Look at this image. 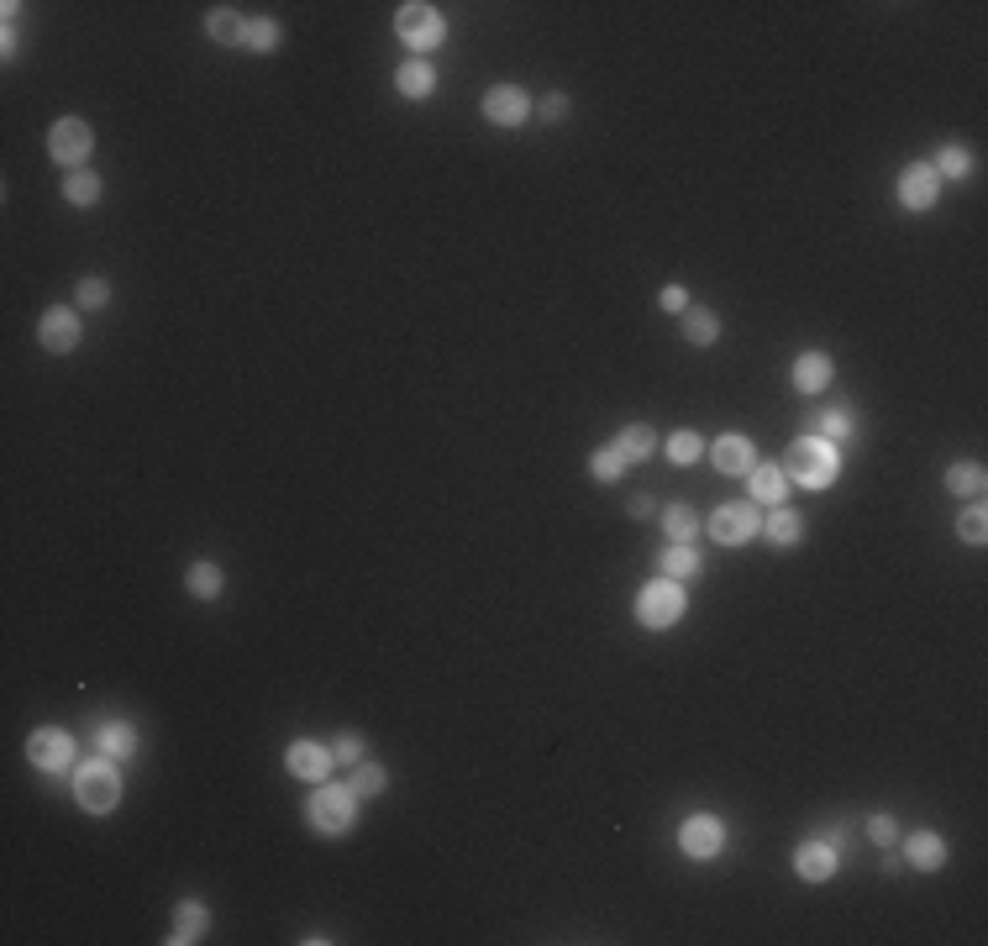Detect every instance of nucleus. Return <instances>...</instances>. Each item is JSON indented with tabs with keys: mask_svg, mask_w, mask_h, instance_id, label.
<instances>
[{
	"mask_svg": "<svg viewBox=\"0 0 988 946\" xmlns=\"http://www.w3.org/2000/svg\"><path fill=\"white\" fill-rule=\"evenodd\" d=\"M542 116H552V121L568 116V100H563V95H547V100H542Z\"/></svg>",
	"mask_w": 988,
	"mask_h": 946,
	"instance_id": "42",
	"label": "nucleus"
},
{
	"mask_svg": "<svg viewBox=\"0 0 988 946\" xmlns=\"http://www.w3.org/2000/svg\"><path fill=\"white\" fill-rule=\"evenodd\" d=\"M64 200H69V205H95V200H100V179H95L90 169H74V174L64 179Z\"/></svg>",
	"mask_w": 988,
	"mask_h": 946,
	"instance_id": "26",
	"label": "nucleus"
},
{
	"mask_svg": "<svg viewBox=\"0 0 988 946\" xmlns=\"http://www.w3.org/2000/svg\"><path fill=\"white\" fill-rule=\"evenodd\" d=\"M904 857H910L915 868L931 873V868H941V862H946V841L936 831H915L910 841H904Z\"/></svg>",
	"mask_w": 988,
	"mask_h": 946,
	"instance_id": "20",
	"label": "nucleus"
},
{
	"mask_svg": "<svg viewBox=\"0 0 988 946\" xmlns=\"http://www.w3.org/2000/svg\"><path fill=\"white\" fill-rule=\"evenodd\" d=\"M27 763L43 768V773H64L74 763V742H69L64 731H37L32 742H27Z\"/></svg>",
	"mask_w": 988,
	"mask_h": 946,
	"instance_id": "10",
	"label": "nucleus"
},
{
	"mask_svg": "<svg viewBox=\"0 0 988 946\" xmlns=\"http://www.w3.org/2000/svg\"><path fill=\"white\" fill-rule=\"evenodd\" d=\"M484 116L494 121V127H521V121L531 116V95L516 90V85H494L484 95Z\"/></svg>",
	"mask_w": 988,
	"mask_h": 946,
	"instance_id": "11",
	"label": "nucleus"
},
{
	"mask_svg": "<svg viewBox=\"0 0 988 946\" xmlns=\"http://www.w3.org/2000/svg\"><path fill=\"white\" fill-rule=\"evenodd\" d=\"M347 789H353L358 799H363V794L374 799V794L384 789V768H379V763H368V757H363V763H353V784H347Z\"/></svg>",
	"mask_w": 988,
	"mask_h": 946,
	"instance_id": "31",
	"label": "nucleus"
},
{
	"mask_svg": "<svg viewBox=\"0 0 988 946\" xmlns=\"http://www.w3.org/2000/svg\"><path fill=\"white\" fill-rule=\"evenodd\" d=\"M95 742H100V752H106V757H116V763H121V757L137 752V731L127 721H111V726L95 731Z\"/></svg>",
	"mask_w": 988,
	"mask_h": 946,
	"instance_id": "23",
	"label": "nucleus"
},
{
	"mask_svg": "<svg viewBox=\"0 0 988 946\" xmlns=\"http://www.w3.org/2000/svg\"><path fill=\"white\" fill-rule=\"evenodd\" d=\"M678 847H684L694 862H710V857H720V847H726V826H720L715 815H689L684 831H678Z\"/></svg>",
	"mask_w": 988,
	"mask_h": 946,
	"instance_id": "8",
	"label": "nucleus"
},
{
	"mask_svg": "<svg viewBox=\"0 0 988 946\" xmlns=\"http://www.w3.org/2000/svg\"><path fill=\"white\" fill-rule=\"evenodd\" d=\"M205 32H211L216 43H226V48H242V43H247V22H242L237 11H226V6H221V11H211Z\"/></svg>",
	"mask_w": 988,
	"mask_h": 946,
	"instance_id": "24",
	"label": "nucleus"
},
{
	"mask_svg": "<svg viewBox=\"0 0 988 946\" xmlns=\"http://www.w3.org/2000/svg\"><path fill=\"white\" fill-rule=\"evenodd\" d=\"M684 600H689V594H684V584H678V579H668V573H663V579H652L642 594H636V615H642V626L663 631V626H673L678 615H684Z\"/></svg>",
	"mask_w": 988,
	"mask_h": 946,
	"instance_id": "3",
	"label": "nucleus"
},
{
	"mask_svg": "<svg viewBox=\"0 0 988 946\" xmlns=\"http://www.w3.org/2000/svg\"><path fill=\"white\" fill-rule=\"evenodd\" d=\"M247 48L253 53H274L279 48V27L269 22V16H253V22H247Z\"/></svg>",
	"mask_w": 988,
	"mask_h": 946,
	"instance_id": "32",
	"label": "nucleus"
},
{
	"mask_svg": "<svg viewBox=\"0 0 988 946\" xmlns=\"http://www.w3.org/2000/svg\"><path fill=\"white\" fill-rule=\"evenodd\" d=\"M353 815H358V794L347 789V784H321V789L311 794V826H316V831L337 836V831L353 826Z\"/></svg>",
	"mask_w": 988,
	"mask_h": 946,
	"instance_id": "4",
	"label": "nucleus"
},
{
	"mask_svg": "<svg viewBox=\"0 0 988 946\" xmlns=\"http://www.w3.org/2000/svg\"><path fill=\"white\" fill-rule=\"evenodd\" d=\"M763 531L778 542V547H794L799 537H805V521H799V510H789V505H773L768 516H763Z\"/></svg>",
	"mask_w": 988,
	"mask_h": 946,
	"instance_id": "19",
	"label": "nucleus"
},
{
	"mask_svg": "<svg viewBox=\"0 0 988 946\" xmlns=\"http://www.w3.org/2000/svg\"><path fill=\"white\" fill-rule=\"evenodd\" d=\"M621 468H626V458H621L615 447H600V452L589 458V473H594L600 484H615V479H621Z\"/></svg>",
	"mask_w": 988,
	"mask_h": 946,
	"instance_id": "33",
	"label": "nucleus"
},
{
	"mask_svg": "<svg viewBox=\"0 0 988 946\" xmlns=\"http://www.w3.org/2000/svg\"><path fill=\"white\" fill-rule=\"evenodd\" d=\"M90 148H95V137H90V127L79 116H64V121H53V132H48V153L64 163V169L74 174L79 163L90 158Z\"/></svg>",
	"mask_w": 988,
	"mask_h": 946,
	"instance_id": "7",
	"label": "nucleus"
},
{
	"mask_svg": "<svg viewBox=\"0 0 988 946\" xmlns=\"http://www.w3.org/2000/svg\"><path fill=\"white\" fill-rule=\"evenodd\" d=\"M395 32L405 37L410 48H437L442 37H447V27H442V16L431 11V6H421V0H405V6L395 11Z\"/></svg>",
	"mask_w": 988,
	"mask_h": 946,
	"instance_id": "6",
	"label": "nucleus"
},
{
	"mask_svg": "<svg viewBox=\"0 0 988 946\" xmlns=\"http://www.w3.org/2000/svg\"><path fill=\"white\" fill-rule=\"evenodd\" d=\"M710 458H715V468H720V473H731V479H747V473L757 468V447H752L747 437H736V431H731V437H720V442L710 447Z\"/></svg>",
	"mask_w": 988,
	"mask_h": 946,
	"instance_id": "13",
	"label": "nucleus"
},
{
	"mask_svg": "<svg viewBox=\"0 0 988 946\" xmlns=\"http://www.w3.org/2000/svg\"><path fill=\"white\" fill-rule=\"evenodd\" d=\"M657 563H663V573H668V579H689V573L699 568V552H694L689 542H673V547H668Z\"/></svg>",
	"mask_w": 988,
	"mask_h": 946,
	"instance_id": "25",
	"label": "nucleus"
},
{
	"mask_svg": "<svg viewBox=\"0 0 988 946\" xmlns=\"http://www.w3.org/2000/svg\"><path fill=\"white\" fill-rule=\"evenodd\" d=\"M615 452H621L626 463H642V458L657 452V431L652 426H626L621 437H615Z\"/></svg>",
	"mask_w": 988,
	"mask_h": 946,
	"instance_id": "22",
	"label": "nucleus"
},
{
	"mask_svg": "<svg viewBox=\"0 0 988 946\" xmlns=\"http://www.w3.org/2000/svg\"><path fill=\"white\" fill-rule=\"evenodd\" d=\"M684 337H689L694 347H710V342L720 337V321H715L710 311H689V316H684Z\"/></svg>",
	"mask_w": 988,
	"mask_h": 946,
	"instance_id": "29",
	"label": "nucleus"
},
{
	"mask_svg": "<svg viewBox=\"0 0 988 946\" xmlns=\"http://www.w3.org/2000/svg\"><path fill=\"white\" fill-rule=\"evenodd\" d=\"M184 584H190V594H195V600H216V594H221V568L200 558V563L190 568V579H184Z\"/></svg>",
	"mask_w": 988,
	"mask_h": 946,
	"instance_id": "27",
	"label": "nucleus"
},
{
	"mask_svg": "<svg viewBox=\"0 0 988 946\" xmlns=\"http://www.w3.org/2000/svg\"><path fill=\"white\" fill-rule=\"evenodd\" d=\"M747 479H752V500H763V505H778L784 500V489H789V473L778 463H757Z\"/></svg>",
	"mask_w": 988,
	"mask_h": 946,
	"instance_id": "17",
	"label": "nucleus"
},
{
	"mask_svg": "<svg viewBox=\"0 0 988 946\" xmlns=\"http://www.w3.org/2000/svg\"><path fill=\"white\" fill-rule=\"evenodd\" d=\"M106 300H111V284H106V279H85V284H79V305H90V311H100Z\"/></svg>",
	"mask_w": 988,
	"mask_h": 946,
	"instance_id": "38",
	"label": "nucleus"
},
{
	"mask_svg": "<svg viewBox=\"0 0 988 946\" xmlns=\"http://www.w3.org/2000/svg\"><path fill=\"white\" fill-rule=\"evenodd\" d=\"M79 337H85V332H79V316H74V311H64V305L37 321V342H43L48 353H74Z\"/></svg>",
	"mask_w": 988,
	"mask_h": 946,
	"instance_id": "12",
	"label": "nucleus"
},
{
	"mask_svg": "<svg viewBox=\"0 0 988 946\" xmlns=\"http://www.w3.org/2000/svg\"><path fill=\"white\" fill-rule=\"evenodd\" d=\"M663 526H668L673 542H689L694 531H699V516H694L689 505H668V510H663Z\"/></svg>",
	"mask_w": 988,
	"mask_h": 946,
	"instance_id": "30",
	"label": "nucleus"
},
{
	"mask_svg": "<svg viewBox=\"0 0 988 946\" xmlns=\"http://www.w3.org/2000/svg\"><path fill=\"white\" fill-rule=\"evenodd\" d=\"M836 841H805V847L794 852V868H799V878H810V883H820V878H831L836 873Z\"/></svg>",
	"mask_w": 988,
	"mask_h": 946,
	"instance_id": "14",
	"label": "nucleus"
},
{
	"mask_svg": "<svg viewBox=\"0 0 988 946\" xmlns=\"http://www.w3.org/2000/svg\"><path fill=\"white\" fill-rule=\"evenodd\" d=\"M831 374H836V368H831L826 353H805V358L794 363V389H799V395H820V389L831 384Z\"/></svg>",
	"mask_w": 988,
	"mask_h": 946,
	"instance_id": "16",
	"label": "nucleus"
},
{
	"mask_svg": "<svg viewBox=\"0 0 988 946\" xmlns=\"http://www.w3.org/2000/svg\"><path fill=\"white\" fill-rule=\"evenodd\" d=\"M332 763H337V757L326 752V747H316V742H295V747H290V773H295V778H311V784H326V773H332Z\"/></svg>",
	"mask_w": 988,
	"mask_h": 946,
	"instance_id": "15",
	"label": "nucleus"
},
{
	"mask_svg": "<svg viewBox=\"0 0 988 946\" xmlns=\"http://www.w3.org/2000/svg\"><path fill=\"white\" fill-rule=\"evenodd\" d=\"M205 931H211V915H205V904L184 899L179 910H174V936H169V941H200Z\"/></svg>",
	"mask_w": 988,
	"mask_h": 946,
	"instance_id": "21",
	"label": "nucleus"
},
{
	"mask_svg": "<svg viewBox=\"0 0 988 946\" xmlns=\"http://www.w3.org/2000/svg\"><path fill=\"white\" fill-rule=\"evenodd\" d=\"M868 836L878 841V847H894V836H899V826H894V815H873V826H868Z\"/></svg>",
	"mask_w": 988,
	"mask_h": 946,
	"instance_id": "39",
	"label": "nucleus"
},
{
	"mask_svg": "<svg viewBox=\"0 0 988 946\" xmlns=\"http://www.w3.org/2000/svg\"><path fill=\"white\" fill-rule=\"evenodd\" d=\"M778 468H784L794 484H805V489H831L836 473H841V458H836V447L826 437H799Z\"/></svg>",
	"mask_w": 988,
	"mask_h": 946,
	"instance_id": "1",
	"label": "nucleus"
},
{
	"mask_svg": "<svg viewBox=\"0 0 988 946\" xmlns=\"http://www.w3.org/2000/svg\"><path fill=\"white\" fill-rule=\"evenodd\" d=\"M668 458L673 463H694L699 458V431H673V437H668Z\"/></svg>",
	"mask_w": 988,
	"mask_h": 946,
	"instance_id": "35",
	"label": "nucleus"
},
{
	"mask_svg": "<svg viewBox=\"0 0 988 946\" xmlns=\"http://www.w3.org/2000/svg\"><path fill=\"white\" fill-rule=\"evenodd\" d=\"M983 516H988L983 505H967V510H962V537L973 542V547H983V542H988V521H983Z\"/></svg>",
	"mask_w": 988,
	"mask_h": 946,
	"instance_id": "36",
	"label": "nucleus"
},
{
	"mask_svg": "<svg viewBox=\"0 0 988 946\" xmlns=\"http://www.w3.org/2000/svg\"><path fill=\"white\" fill-rule=\"evenodd\" d=\"M395 85H400V95H405V100H426L431 90H437V74H431L426 58H410V64H400Z\"/></svg>",
	"mask_w": 988,
	"mask_h": 946,
	"instance_id": "18",
	"label": "nucleus"
},
{
	"mask_svg": "<svg viewBox=\"0 0 988 946\" xmlns=\"http://www.w3.org/2000/svg\"><path fill=\"white\" fill-rule=\"evenodd\" d=\"M805 426H820V431H831V437H847L852 416H847V410H820V416H810Z\"/></svg>",
	"mask_w": 988,
	"mask_h": 946,
	"instance_id": "37",
	"label": "nucleus"
},
{
	"mask_svg": "<svg viewBox=\"0 0 988 946\" xmlns=\"http://www.w3.org/2000/svg\"><path fill=\"white\" fill-rule=\"evenodd\" d=\"M941 195V174L931 169V163H904L899 169V200L904 211H931Z\"/></svg>",
	"mask_w": 988,
	"mask_h": 946,
	"instance_id": "9",
	"label": "nucleus"
},
{
	"mask_svg": "<svg viewBox=\"0 0 988 946\" xmlns=\"http://www.w3.org/2000/svg\"><path fill=\"white\" fill-rule=\"evenodd\" d=\"M74 799L90 815H111L121 805V773H116L111 757H95V763H85L74 773Z\"/></svg>",
	"mask_w": 988,
	"mask_h": 946,
	"instance_id": "2",
	"label": "nucleus"
},
{
	"mask_svg": "<svg viewBox=\"0 0 988 946\" xmlns=\"http://www.w3.org/2000/svg\"><path fill=\"white\" fill-rule=\"evenodd\" d=\"M757 531H763V516H757V505H747V500H731L710 516V537L720 547H741V542H752Z\"/></svg>",
	"mask_w": 988,
	"mask_h": 946,
	"instance_id": "5",
	"label": "nucleus"
},
{
	"mask_svg": "<svg viewBox=\"0 0 988 946\" xmlns=\"http://www.w3.org/2000/svg\"><path fill=\"white\" fill-rule=\"evenodd\" d=\"M946 489H952V495H978V489H983V468L978 463H952V468H946Z\"/></svg>",
	"mask_w": 988,
	"mask_h": 946,
	"instance_id": "28",
	"label": "nucleus"
},
{
	"mask_svg": "<svg viewBox=\"0 0 988 946\" xmlns=\"http://www.w3.org/2000/svg\"><path fill=\"white\" fill-rule=\"evenodd\" d=\"M657 305H663V311H684V305H689V295H684V284H668V290H663V295H657Z\"/></svg>",
	"mask_w": 988,
	"mask_h": 946,
	"instance_id": "41",
	"label": "nucleus"
},
{
	"mask_svg": "<svg viewBox=\"0 0 988 946\" xmlns=\"http://www.w3.org/2000/svg\"><path fill=\"white\" fill-rule=\"evenodd\" d=\"M931 169H936V174H946V179H962L967 169H973V158H967L962 148H941V153H936V163H931Z\"/></svg>",
	"mask_w": 988,
	"mask_h": 946,
	"instance_id": "34",
	"label": "nucleus"
},
{
	"mask_svg": "<svg viewBox=\"0 0 988 946\" xmlns=\"http://www.w3.org/2000/svg\"><path fill=\"white\" fill-rule=\"evenodd\" d=\"M332 757H337V763H363V742H358V736H337Z\"/></svg>",
	"mask_w": 988,
	"mask_h": 946,
	"instance_id": "40",
	"label": "nucleus"
}]
</instances>
